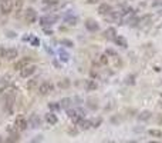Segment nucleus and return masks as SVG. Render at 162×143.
<instances>
[{"mask_svg": "<svg viewBox=\"0 0 162 143\" xmlns=\"http://www.w3.org/2000/svg\"><path fill=\"white\" fill-rule=\"evenodd\" d=\"M51 92H54V84H53L51 82H48V80L43 82L40 86H38V93H40L41 96H47V94H50Z\"/></svg>", "mask_w": 162, "mask_h": 143, "instance_id": "1", "label": "nucleus"}, {"mask_svg": "<svg viewBox=\"0 0 162 143\" xmlns=\"http://www.w3.org/2000/svg\"><path fill=\"white\" fill-rule=\"evenodd\" d=\"M31 62H33V57H29V56H27V57H22L20 60L14 63V69L20 72V70H23L24 67L30 66V64H31Z\"/></svg>", "mask_w": 162, "mask_h": 143, "instance_id": "2", "label": "nucleus"}, {"mask_svg": "<svg viewBox=\"0 0 162 143\" xmlns=\"http://www.w3.org/2000/svg\"><path fill=\"white\" fill-rule=\"evenodd\" d=\"M13 7H14L13 0L3 2V3H0V13H2V15H9L10 11H13Z\"/></svg>", "mask_w": 162, "mask_h": 143, "instance_id": "3", "label": "nucleus"}, {"mask_svg": "<svg viewBox=\"0 0 162 143\" xmlns=\"http://www.w3.org/2000/svg\"><path fill=\"white\" fill-rule=\"evenodd\" d=\"M24 20H26V23H29V24L34 23L37 20V11L34 10V9L29 7L26 10V13H24Z\"/></svg>", "mask_w": 162, "mask_h": 143, "instance_id": "4", "label": "nucleus"}, {"mask_svg": "<svg viewBox=\"0 0 162 143\" xmlns=\"http://www.w3.org/2000/svg\"><path fill=\"white\" fill-rule=\"evenodd\" d=\"M59 20V17L57 16H43L40 19V24L43 27H46V26H53L55 22Z\"/></svg>", "mask_w": 162, "mask_h": 143, "instance_id": "5", "label": "nucleus"}, {"mask_svg": "<svg viewBox=\"0 0 162 143\" xmlns=\"http://www.w3.org/2000/svg\"><path fill=\"white\" fill-rule=\"evenodd\" d=\"M14 126L18 129V130H26L27 126H29V122L24 119V117L22 116V115H18L17 117H16V122H14Z\"/></svg>", "mask_w": 162, "mask_h": 143, "instance_id": "6", "label": "nucleus"}, {"mask_svg": "<svg viewBox=\"0 0 162 143\" xmlns=\"http://www.w3.org/2000/svg\"><path fill=\"white\" fill-rule=\"evenodd\" d=\"M36 69H37V67L34 66V64H30V66L24 67L23 70H20V77H23V79H27V77H30L31 75H34Z\"/></svg>", "mask_w": 162, "mask_h": 143, "instance_id": "7", "label": "nucleus"}, {"mask_svg": "<svg viewBox=\"0 0 162 143\" xmlns=\"http://www.w3.org/2000/svg\"><path fill=\"white\" fill-rule=\"evenodd\" d=\"M17 56H18V50L16 49V47H9V49H6V54H4V59H6V60H13V59H16Z\"/></svg>", "mask_w": 162, "mask_h": 143, "instance_id": "8", "label": "nucleus"}, {"mask_svg": "<svg viewBox=\"0 0 162 143\" xmlns=\"http://www.w3.org/2000/svg\"><path fill=\"white\" fill-rule=\"evenodd\" d=\"M98 23L95 22V20H92V19H87L85 20V29L90 32H97L98 30Z\"/></svg>", "mask_w": 162, "mask_h": 143, "instance_id": "9", "label": "nucleus"}, {"mask_svg": "<svg viewBox=\"0 0 162 143\" xmlns=\"http://www.w3.org/2000/svg\"><path fill=\"white\" fill-rule=\"evenodd\" d=\"M41 120L40 117H38V115H36V113H33V115H30V120H29V124L31 126L33 129H37L38 126H40Z\"/></svg>", "mask_w": 162, "mask_h": 143, "instance_id": "10", "label": "nucleus"}, {"mask_svg": "<svg viewBox=\"0 0 162 143\" xmlns=\"http://www.w3.org/2000/svg\"><path fill=\"white\" fill-rule=\"evenodd\" d=\"M98 13L99 15H111L112 13V7L108 3H101L98 6Z\"/></svg>", "mask_w": 162, "mask_h": 143, "instance_id": "11", "label": "nucleus"}, {"mask_svg": "<svg viewBox=\"0 0 162 143\" xmlns=\"http://www.w3.org/2000/svg\"><path fill=\"white\" fill-rule=\"evenodd\" d=\"M23 6H24V0H16L14 2V7H13V11H14V16L18 17L20 13L23 10Z\"/></svg>", "mask_w": 162, "mask_h": 143, "instance_id": "12", "label": "nucleus"}, {"mask_svg": "<svg viewBox=\"0 0 162 143\" xmlns=\"http://www.w3.org/2000/svg\"><path fill=\"white\" fill-rule=\"evenodd\" d=\"M104 34H105V37L110 39V40H115V37H117V30H115L114 27H108L107 30L104 32Z\"/></svg>", "mask_w": 162, "mask_h": 143, "instance_id": "13", "label": "nucleus"}, {"mask_svg": "<svg viewBox=\"0 0 162 143\" xmlns=\"http://www.w3.org/2000/svg\"><path fill=\"white\" fill-rule=\"evenodd\" d=\"M151 117H152V113L149 112V110H144V112H141L140 115H138V120L147 122V120H149Z\"/></svg>", "mask_w": 162, "mask_h": 143, "instance_id": "14", "label": "nucleus"}, {"mask_svg": "<svg viewBox=\"0 0 162 143\" xmlns=\"http://www.w3.org/2000/svg\"><path fill=\"white\" fill-rule=\"evenodd\" d=\"M114 41L117 43L118 46H121V47H124V49H127V47H128V41L125 40V37H122V36H117Z\"/></svg>", "mask_w": 162, "mask_h": 143, "instance_id": "15", "label": "nucleus"}, {"mask_svg": "<svg viewBox=\"0 0 162 143\" xmlns=\"http://www.w3.org/2000/svg\"><path fill=\"white\" fill-rule=\"evenodd\" d=\"M9 79H10L9 76H4L3 79L0 80V92H2V93H3V92L9 87V83H10V82H9Z\"/></svg>", "mask_w": 162, "mask_h": 143, "instance_id": "16", "label": "nucleus"}, {"mask_svg": "<svg viewBox=\"0 0 162 143\" xmlns=\"http://www.w3.org/2000/svg\"><path fill=\"white\" fill-rule=\"evenodd\" d=\"M46 120L50 124H55L59 122V119H57V116H55L54 113H47V115H46Z\"/></svg>", "mask_w": 162, "mask_h": 143, "instance_id": "17", "label": "nucleus"}, {"mask_svg": "<svg viewBox=\"0 0 162 143\" xmlns=\"http://www.w3.org/2000/svg\"><path fill=\"white\" fill-rule=\"evenodd\" d=\"M70 106H71V99L70 98H64V99L60 100V107H61V109H68Z\"/></svg>", "mask_w": 162, "mask_h": 143, "instance_id": "18", "label": "nucleus"}, {"mask_svg": "<svg viewBox=\"0 0 162 143\" xmlns=\"http://www.w3.org/2000/svg\"><path fill=\"white\" fill-rule=\"evenodd\" d=\"M97 87H98V84H97L95 82H94V80H87V83H85V89H87V90H95Z\"/></svg>", "mask_w": 162, "mask_h": 143, "instance_id": "19", "label": "nucleus"}, {"mask_svg": "<svg viewBox=\"0 0 162 143\" xmlns=\"http://www.w3.org/2000/svg\"><path fill=\"white\" fill-rule=\"evenodd\" d=\"M37 83H38V77H33V79H30L29 82H27V89H29V90H33L34 87L37 86Z\"/></svg>", "mask_w": 162, "mask_h": 143, "instance_id": "20", "label": "nucleus"}, {"mask_svg": "<svg viewBox=\"0 0 162 143\" xmlns=\"http://www.w3.org/2000/svg\"><path fill=\"white\" fill-rule=\"evenodd\" d=\"M77 17H75V16H66V17H64V22L66 23H68V24H70V26H74V24H77Z\"/></svg>", "mask_w": 162, "mask_h": 143, "instance_id": "21", "label": "nucleus"}, {"mask_svg": "<svg viewBox=\"0 0 162 143\" xmlns=\"http://www.w3.org/2000/svg\"><path fill=\"white\" fill-rule=\"evenodd\" d=\"M78 126H80L83 130H87V129L91 128V120H85V119H83V120L78 123Z\"/></svg>", "mask_w": 162, "mask_h": 143, "instance_id": "22", "label": "nucleus"}, {"mask_svg": "<svg viewBox=\"0 0 162 143\" xmlns=\"http://www.w3.org/2000/svg\"><path fill=\"white\" fill-rule=\"evenodd\" d=\"M70 84H71L70 79H63V80H60V82H59V87H60V89H68Z\"/></svg>", "mask_w": 162, "mask_h": 143, "instance_id": "23", "label": "nucleus"}, {"mask_svg": "<svg viewBox=\"0 0 162 143\" xmlns=\"http://www.w3.org/2000/svg\"><path fill=\"white\" fill-rule=\"evenodd\" d=\"M7 132L10 133V136H18V129L16 128L14 124H10V126H7Z\"/></svg>", "mask_w": 162, "mask_h": 143, "instance_id": "24", "label": "nucleus"}, {"mask_svg": "<svg viewBox=\"0 0 162 143\" xmlns=\"http://www.w3.org/2000/svg\"><path fill=\"white\" fill-rule=\"evenodd\" d=\"M59 54H60V59L63 62H68V59H70V56H68V53L67 52H64L63 49H60L59 50Z\"/></svg>", "mask_w": 162, "mask_h": 143, "instance_id": "25", "label": "nucleus"}, {"mask_svg": "<svg viewBox=\"0 0 162 143\" xmlns=\"http://www.w3.org/2000/svg\"><path fill=\"white\" fill-rule=\"evenodd\" d=\"M148 133L151 136H154V137H162V132L158 130V129H151V130H148Z\"/></svg>", "mask_w": 162, "mask_h": 143, "instance_id": "26", "label": "nucleus"}, {"mask_svg": "<svg viewBox=\"0 0 162 143\" xmlns=\"http://www.w3.org/2000/svg\"><path fill=\"white\" fill-rule=\"evenodd\" d=\"M57 4H59V0H43V6H46V7H47V6H57Z\"/></svg>", "mask_w": 162, "mask_h": 143, "instance_id": "27", "label": "nucleus"}, {"mask_svg": "<svg viewBox=\"0 0 162 143\" xmlns=\"http://www.w3.org/2000/svg\"><path fill=\"white\" fill-rule=\"evenodd\" d=\"M103 123V119L101 117H95L91 120V128H99V124Z\"/></svg>", "mask_w": 162, "mask_h": 143, "instance_id": "28", "label": "nucleus"}, {"mask_svg": "<svg viewBox=\"0 0 162 143\" xmlns=\"http://www.w3.org/2000/svg\"><path fill=\"white\" fill-rule=\"evenodd\" d=\"M152 20V16L151 15H147L145 17H142V19H140V22L138 23H141V24H149V22Z\"/></svg>", "mask_w": 162, "mask_h": 143, "instance_id": "29", "label": "nucleus"}, {"mask_svg": "<svg viewBox=\"0 0 162 143\" xmlns=\"http://www.w3.org/2000/svg\"><path fill=\"white\" fill-rule=\"evenodd\" d=\"M98 63L99 64H107L108 63V56L104 53V54H101V56H98Z\"/></svg>", "mask_w": 162, "mask_h": 143, "instance_id": "30", "label": "nucleus"}, {"mask_svg": "<svg viewBox=\"0 0 162 143\" xmlns=\"http://www.w3.org/2000/svg\"><path fill=\"white\" fill-rule=\"evenodd\" d=\"M60 43H61V45H66L67 47H73V46H74V43L71 40H68V39H63Z\"/></svg>", "mask_w": 162, "mask_h": 143, "instance_id": "31", "label": "nucleus"}, {"mask_svg": "<svg viewBox=\"0 0 162 143\" xmlns=\"http://www.w3.org/2000/svg\"><path fill=\"white\" fill-rule=\"evenodd\" d=\"M105 54H107V56H112V57L118 56V54H117V52H115L114 49H110V47H108V49L105 50Z\"/></svg>", "mask_w": 162, "mask_h": 143, "instance_id": "32", "label": "nucleus"}, {"mask_svg": "<svg viewBox=\"0 0 162 143\" xmlns=\"http://www.w3.org/2000/svg\"><path fill=\"white\" fill-rule=\"evenodd\" d=\"M94 102H95L94 99H88V100H87V105H88V106H90V107H91L92 110H95L97 107H98V106H97V105H94Z\"/></svg>", "mask_w": 162, "mask_h": 143, "instance_id": "33", "label": "nucleus"}, {"mask_svg": "<svg viewBox=\"0 0 162 143\" xmlns=\"http://www.w3.org/2000/svg\"><path fill=\"white\" fill-rule=\"evenodd\" d=\"M18 142V136H9L7 143H17Z\"/></svg>", "mask_w": 162, "mask_h": 143, "instance_id": "34", "label": "nucleus"}, {"mask_svg": "<svg viewBox=\"0 0 162 143\" xmlns=\"http://www.w3.org/2000/svg\"><path fill=\"white\" fill-rule=\"evenodd\" d=\"M48 107H50V110H59V109H61V107H60V103H50V105H48Z\"/></svg>", "mask_w": 162, "mask_h": 143, "instance_id": "35", "label": "nucleus"}, {"mask_svg": "<svg viewBox=\"0 0 162 143\" xmlns=\"http://www.w3.org/2000/svg\"><path fill=\"white\" fill-rule=\"evenodd\" d=\"M4 54H6V47L0 46V57H3V59H4Z\"/></svg>", "mask_w": 162, "mask_h": 143, "instance_id": "36", "label": "nucleus"}, {"mask_svg": "<svg viewBox=\"0 0 162 143\" xmlns=\"http://www.w3.org/2000/svg\"><path fill=\"white\" fill-rule=\"evenodd\" d=\"M31 45H33V46H38V45H40V40H38L37 37H33V39H31Z\"/></svg>", "mask_w": 162, "mask_h": 143, "instance_id": "37", "label": "nucleus"}, {"mask_svg": "<svg viewBox=\"0 0 162 143\" xmlns=\"http://www.w3.org/2000/svg\"><path fill=\"white\" fill-rule=\"evenodd\" d=\"M135 76H128V77H127V83H129V84H131V83H132L134 84V82H135Z\"/></svg>", "mask_w": 162, "mask_h": 143, "instance_id": "38", "label": "nucleus"}, {"mask_svg": "<svg viewBox=\"0 0 162 143\" xmlns=\"http://www.w3.org/2000/svg\"><path fill=\"white\" fill-rule=\"evenodd\" d=\"M87 3L88 4H95V3H98V0H87Z\"/></svg>", "mask_w": 162, "mask_h": 143, "instance_id": "39", "label": "nucleus"}, {"mask_svg": "<svg viewBox=\"0 0 162 143\" xmlns=\"http://www.w3.org/2000/svg\"><path fill=\"white\" fill-rule=\"evenodd\" d=\"M44 32H46V34H48V36H50V34H53V32L48 30V29H44Z\"/></svg>", "mask_w": 162, "mask_h": 143, "instance_id": "40", "label": "nucleus"}, {"mask_svg": "<svg viewBox=\"0 0 162 143\" xmlns=\"http://www.w3.org/2000/svg\"><path fill=\"white\" fill-rule=\"evenodd\" d=\"M103 143H114V142H112V140H104Z\"/></svg>", "mask_w": 162, "mask_h": 143, "instance_id": "41", "label": "nucleus"}, {"mask_svg": "<svg viewBox=\"0 0 162 143\" xmlns=\"http://www.w3.org/2000/svg\"><path fill=\"white\" fill-rule=\"evenodd\" d=\"M148 143H161V142H156V140H151V142H148Z\"/></svg>", "mask_w": 162, "mask_h": 143, "instance_id": "42", "label": "nucleus"}, {"mask_svg": "<svg viewBox=\"0 0 162 143\" xmlns=\"http://www.w3.org/2000/svg\"><path fill=\"white\" fill-rule=\"evenodd\" d=\"M127 143H138V142H135V140L132 142V140H131V142H127Z\"/></svg>", "mask_w": 162, "mask_h": 143, "instance_id": "43", "label": "nucleus"}, {"mask_svg": "<svg viewBox=\"0 0 162 143\" xmlns=\"http://www.w3.org/2000/svg\"><path fill=\"white\" fill-rule=\"evenodd\" d=\"M3 2H7V0H0V3H3Z\"/></svg>", "mask_w": 162, "mask_h": 143, "instance_id": "44", "label": "nucleus"}, {"mask_svg": "<svg viewBox=\"0 0 162 143\" xmlns=\"http://www.w3.org/2000/svg\"><path fill=\"white\" fill-rule=\"evenodd\" d=\"M0 143H2V137H0Z\"/></svg>", "mask_w": 162, "mask_h": 143, "instance_id": "45", "label": "nucleus"}]
</instances>
